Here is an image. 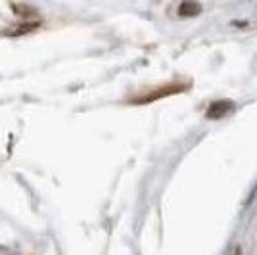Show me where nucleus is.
Instances as JSON below:
<instances>
[{
    "label": "nucleus",
    "instance_id": "obj_1",
    "mask_svg": "<svg viewBox=\"0 0 257 255\" xmlns=\"http://www.w3.org/2000/svg\"><path fill=\"white\" fill-rule=\"evenodd\" d=\"M234 109V104L230 100H219V102H213L209 109H207V117L209 119H221L225 117L226 113H230Z\"/></svg>",
    "mask_w": 257,
    "mask_h": 255
},
{
    "label": "nucleus",
    "instance_id": "obj_2",
    "mask_svg": "<svg viewBox=\"0 0 257 255\" xmlns=\"http://www.w3.org/2000/svg\"><path fill=\"white\" fill-rule=\"evenodd\" d=\"M200 10H202V6L196 4V2H182L181 6H179V14H181L182 18L194 16V14H198Z\"/></svg>",
    "mask_w": 257,
    "mask_h": 255
},
{
    "label": "nucleus",
    "instance_id": "obj_3",
    "mask_svg": "<svg viewBox=\"0 0 257 255\" xmlns=\"http://www.w3.org/2000/svg\"><path fill=\"white\" fill-rule=\"evenodd\" d=\"M234 255H242V249H240V247H236V249H234Z\"/></svg>",
    "mask_w": 257,
    "mask_h": 255
}]
</instances>
